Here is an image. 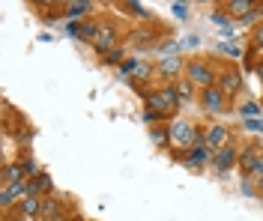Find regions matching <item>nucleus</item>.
Listing matches in <instances>:
<instances>
[{"instance_id":"nucleus-14","label":"nucleus","mask_w":263,"mask_h":221,"mask_svg":"<svg viewBox=\"0 0 263 221\" xmlns=\"http://www.w3.org/2000/svg\"><path fill=\"white\" fill-rule=\"evenodd\" d=\"M228 9H230V15H242V18H246L248 12H251V9H257V6H254L251 0H233V3H228Z\"/></svg>"},{"instance_id":"nucleus-9","label":"nucleus","mask_w":263,"mask_h":221,"mask_svg":"<svg viewBox=\"0 0 263 221\" xmlns=\"http://www.w3.org/2000/svg\"><path fill=\"white\" fill-rule=\"evenodd\" d=\"M212 162H215V170H218V173H225V170L233 168V162H236V150L225 147V150H218V153H215V158H212Z\"/></svg>"},{"instance_id":"nucleus-21","label":"nucleus","mask_w":263,"mask_h":221,"mask_svg":"<svg viewBox=\"0 0 263 221\" xmlns=\"http://www.w3.org/2000/svg\"><path fill=\"white\" fill-rule=\"evenodd\" d=\"M96 36H99V30H96V27H90V24H84V27H81V39H93V42H96Z\"/></svg>"},{"instance_id":"nucleus-20","label":"nucleus","mask_w":263,"mask_h":221,"mask_svg":"<svg viewBox=\"0 0 263 221\" xmlns=\"http://www.w3.org/2000/svg\"><path fill=\"white\" fill-rule=\"evenodd\" d=\"M36 204H39V200H36L33 194H30V197H27V200H24V206H21V209H24V212H27V215H33L36 209H39V206H36Z\"/></svg>"},{"instance_id":"nucleus-32","label":"nucleus","mask_w":263,"mask_h":221,"mask_svg":"<svg viewBox=\"0 0 263 221\" xmlns=\"http://www.w3.org/2000/svg\"><path fill=\"white\" fill-rule=\"evenodd\" d=\"M254 45H257V48H263V30H257V36H254Z\"/></svg>"},{"instance_id":"nucleus-7","label":"nucleus","mask_w":263,"mask_h":221,"mask_svg":"<svg viewBox=\"0 0 263 221\" xmlns=\"http://www.w3.org/2000/svg\"><path fill=\"white\" fill-rule=\"evenodd\" d=\"M99 51L111 54V48L117 45V33H114V27H99V36H96V42H93Z\"/></svg>"},{"instance_id":"nucleus-4","label":"nucleus","mask_w":263,"mask_h":221,"mask_svg":"<svg viewBox=\"0 0 263 221\" xmlns=\"http://www.w3.org/2000/svg\"><path fill=\"white\" fill-rule=\"evenodd\" d=\"M204 144L210 147L212 153H215V150H225V144H228V129H225V126H210L207 135H204Z\"/></svg>"},{"instance_id":"nucleus-1","label":"nucleus","mask_w":263,"mask_h":221,"mask_svg":"<svg viewBox=\"0 0 263 221\" xmlns=\"http://www.w3.org/2000/svg\"><path fill=\"white\" fill-rule=\"evenodd\" d=\"M176 105H179V96H176L174 87H165V90H156V93L147 96V108L153 114H171Z\"/></svg>"},{"instance_id":"nucleus-2","label":"nucleus","mask_w":263,"mask_h":221,"mask_svg":"<svg viewBox=\"0 0 263 221\" xmlns=\"http://www.w3.org/2000/svg\"><path fill=\"white\" fill-rule=\"evenodd\" d=\"M171 140L179 144V147H194V144H200V137L194 132L192 123H186V119H176L174 126H171Z\"/></svg>"},{"instance_id":"nucleus-26","label":"nucleus","mask_w":263,"mask_h":221,"mask_svg":"<svg viewBox=\"0 0 263 221\" xmlns=\"http://www.w3.org/2000/svg\"><path fill=\"white\" fill-rule=\"evenodd\" d=\"M246 129H251V132H260V135H263V119H246Z\"/></svg>"},{"instance_id":"nucleus-33","label":"nucleus","mask_w":263,"mask_h":221,"mask_svg":"<svg viewBox=\"0 0 263 221\" xmlns=\"http://www.w3.org/2000/svg\"><path fill=\"white\" fill-rule=\"evenodd\" d=\"M242 191H246V194H251V191H254V186H251V179H246V183H242Z\"/></svg>"},{"instance_id":"nucleus-19","label":"nucleus","mask_w":263,"mask_h":221,"mask_svg":"<svg viewBox=\"0 0 263 221\" xmlns=\"http://www.w3.org/2000/svg\"><path fill=\"white\" fill-rule=\"evenodd\" d=\"M221 51L230 54V57H242V48H239V45H233V42H225V45H221Z\"/></svg>"},{"instance_id":"nucleus-23","label":"nucleus","mask_w":263,"mask_h":221,"mask_svg":"<svg viewBox=\"0 0 263 221\" xmlns=\"http://www.w3.org/2000/svg\"><path fill=\"white\" fill-rule=\"evenodd\" d=\"M129 9H132V15H140V18H150V12L140 6V3H129Z\"/></svg>"},{"instance_id":"nucleus-22","label":"nucleus","mask_w":263,"mask_h":221,"mask_svg":"<svg viewBox=\"0 0 263 221\" xmlns=\"http://www.w3.org/2000/svg\"><path fill=\"white\" fill-rule=\"evenodd\" d=\"M153 140H156V144H165V140H171V132H165V129H153Z\"/></svg>"},{"instance_id":"nucleus-6","label":"nucleus","mask_w":263,"mask_h":221,"mask_svg":"<svg viewBox=\"0 0 263 221\" xmlns=\"http://www.w3.org/2000/svg\"><path fill=\"white\" fill-rule=\"evenodd\" d=\"M21 194H33L27 183H15V186H6V188H3V194H0V204H3V206H12V200H15V197H21Z\"/></svg>"},{"instance_id":"nucleus-25","label":"nucleus","mask_w":263,"mask_h":221,"mask_svg":"<svg viewBox=\"0 0 263 221\" xmlns=\"http://www.w3.org/2000/svg\"><path fill=\"white\" fill-rule=\"evenodd\" d=\"M39 212H42V215H54V212H57V206H54L51 200H42V206H39Z\"/></svg>"},{"instance_id":"nucleus-11","label":"nucleus","mask_w":263,"mask_h":221,"mask_svg":"<svg viewBox=\"0 0 263 221\" xmlns=\"http://www.w3.org/2000/svg\"><path fill=\"white\" fill-rule=\"evenodd\" d=\"M21 179H24L21 165H6V168H3V183H6V186H15V183H21Z\"/></svg>"},{"instance_id":"nucleus-29","label":"nucleus","mask_w":263,"mask_h":221,"mask_svg":"<svg viewBox=\"0 0 263 221\" xmlns=\"http://www.w3.org/2000/svg\"><path fill=\"white\" fill-rule=\"evenodd\" d=\"M21 170H24V173H33V170H36V162H33V158H24V162H21Z\"/></svg>"},{"instance_id":"nucleus-10","label":"nucleus","mask_w":263,"mask_h":221,"mask_svg":"<svg viewBox=\"0 0 263 221\" xmlns=\"http://www.w3.org/2000/svg\"><path fill=\"white\" fill-rule=\"evenodd\" d=\"M210 158H215V153H212L210 147L200 140V144H194V147H192V158H189V165L194 168V165H204V162H210Z\"/></svg>"},{"instance_id":"nucleus-28","label":"nucleus","mask_w":263,"mask_h":221,"mask_svg":"<svg viewBox=\"0 0 263 221\" xmlns=\"http://www.w3.org/2000/svg\"><path fill=\"white\" fill-rule=\"evenodd\" d=\"M174 15L176 18H186V15H189V6H186V3H174Z\"/></svg>"},{"instance_id":"nucleus-13","label":"nucleus","mask_w":263,"mask_h":221,"mask_svg":"<svg viewBox=\"0 0 263 221\" xmlns=\"http://www.w3.org/2000/svg\"><path fill=\"white\" fill-rule=\"evenodd\" d=\"M242 87V78L236 75V72H228L225 78H221V93H236Z\"/></svg>"},{"instance_id":"nucleus-18","label":"nucleus","mask_w":263,"mask_h":221,"mask_svg":"<svg viewBox=\"0 0 263 221\" xmlns=\"http://www.w3.org/2000/svg\"><path fill=\"white\" fill-rule=\"evenodd\" d=\"M30 191H51V179L45 173H39L36 176V186H30Z\"/></svg>"},{"instance_id":"nucleus-17","label":"nucleus","mask_w":263,"mask_h":221,"mask_svg":"<svg viewBox=\"0 0 263 221\" xmlns=\"http://www.w3.org/2000/svg\"><path fill=\"white\" fill-rule=\"evenodd\" d=\"M239 111H242V117H246V119H257V114H260V105H257V102H246Z\"/></svg>"},{"instance_id":"nucleus-12","label":"nucleus","mask_w":263,"mask_h":221,"mask_svg":"<svg viewBox=\"0 0 263 221\" xmlns=\"http://www.w3.org/2000/svg\"><path fill=\"white\" fill-rule=\"evenodd\" d=\"M179 69H183V60H179V57H165V60L158 63V72H161V75H176Z\"/></svg>"},{"instance_id":"nucleus-31","label":"nucleus","mask_w":263,"mask_h":221,"mask_svg":"<svg viewBox=\"0 0 263 221\" xmlns=\"http://www.w3.org/2000/svg\"><path fill=\"white\" fill-rule=\"evenodd\" d=\"M197 42H200V39H197V36H189V39H183V42H179V45H183V48H194V45H197Z\"/></svg>"},{"instance_id":"nucleus-8","label":"nucleus","mask_w":263,"mask_h":221,"mask_svg":"<svg viewBox=\"0 0 263 221\" xmlns=\"http://www.w3.org/2000/svg\"><path fill=\"white\" fill-rule=\"evenodd\" d=\"M239 165H242L246 173H257L260 165H263V153H257V150H246V153L239 155Z\"/></svg>"},{"instance_id":"nucleus-16","label":"nucleus","mask_w":263,"mask_h":221,"mask_svg":"<svg viewBox=\"0 0 263 221\" xmlns=\"http://www.w3.org/2000/svg\"><path fill=\"white\" fill-rule=\"evenodd\" d=\"M90 9H93V6L81 0V3H69V6H66V15H69V18H81V15H87Z\"/></svg>"},{"instance_id":"nucleus-5","label":"nucleus","mask_w":263,"mask_h":221,"mask_svg":"<svg viewBox=\"0 0 263 221\" xmlns=\"http://www.w3.org/2000/svg\"><path fill=\"white\" fill-rule=\"evenodd\" d=\"M204 108L207 111H225V93H221V87H207L204 90Z\"/></svg>"},{"instance_id":"nucleus-3","label":"nucleus","mask_w":263,"mask_h":221,"mask_svg":"<svg viewBox=\"0 0 263 221\" xmlns=\"http://www.w3.org/2000/svg\"><path fill=\"white\" fill-rule=\"evenodd\" d=\"M189 84H197V87H215V75H212V69L207 66V63H200V60H192L189 63Z\"/></svg>"},{"instance_id":"nucleus-34","label":"nucleus","mask_w":263,"mask_h":221,"mask_svg":"<svg viewBox=\"0 0 263 221\" xmlns=\"http://www.w3.org/2000/svg\"><path fill=\"white\" fill-rule=\"evenodd\" d=\"M257 75H260V81H263V63H260V66H257Z\"/></svg>"},{"instance_id":"nucleus-24","label":"nucleus","mask_w":263,"mask_h":221,"mask_svg":"<svg viewBox=\"0 0 263 221\" xmlns=\"http://www.w3.org/2000/svg\"><path fill=\"white\" fill-rule=\"evenodd\" d=\"M120 60H123V51H120V48H117V51H111V54H105V63H111V66H114V63H120Z\"/></svg>"},{"instance_id":"nucleus-30","label":"nucleus","mask_w":263,"mask_h":221,"mask_svg":"<svg viewBox=\"0 0 263 221\" xmlns=\"http://www.w3.org/2000/svg\"><path fill=\"white\" fill-rule=\"evenodd\" d=\"M257 15H260V9H251V12H248L246 18H239V24H251V21H254Z\"/></svg>"},{"instance_id":"nucleus-15","label":"nucleus","mask_w":263,"mask_h":221,"mask_svg":"<svg viewBox=\"0 0 263 221\" xmlns=\"http://www.w3.org/2000/svg\"><path fill=\"white\" fill-rule=\"evenodd\" d=\"M123 72H135V75H140V78H147L150 75V66L144 63V60H129V63H123Z\"/></svg>"},{"instance_id":"nucleus-27","label":"nucleus","mask_w":263,"mask_h":221,"mask_svg":"<svg viewBox=\"0 0 263 221\" xmlns=\"http://www.w3.org/2000/svg\"><path fill=\"white\" fill-rule=\"evenodd\" d=\"M174 90H176V96H183V99H186V96H192V84H186V81H183L179 87H174Z\"/></svg>"}]
</instances>
